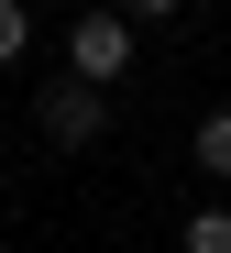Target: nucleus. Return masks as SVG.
<instances>
[{
  "label": "nucleus",
  "instance_id": "f257e3e1",
  "mask_svg": "<svg viewBox=\"0 0 231 253\" xmlns=\"http://www.w3.org/2000/svg\"><path fill=\"white\" fill-rule=\"evenodd\" d=\"M132 55H143V33H132L121 11H77V22H66V77H77V88L132 77Z\"/></svg>",
  "mask_w": 231,
  "mask_h": 253
},
{
  "label": "nucleus",
  "instance_id": "7ed1b4c3",
  "mask_svg": "<svg viewBox=\"0 0 231 253\" xmlns=\"http://www.w3.org/2000/svg\"><path fill=\"white\" fill-rule=\"evenodd\" d=\"M198 176H220V187H231V110H209V121H198Z\"/></svg>",
  "mask_w": 231,
  "mask_h": 253
},
{
  "label": "nucleus",
  "instance_id": "39448f33",
  "mask_svg": "<svg viewBox=\"0 0 231 253\" xmlns=\"http://www.w3.org/2000/svg\"><path fill=\"white\" fill-rule=\"evenodd\" d=\"M33 55V11H22V0H0V66H22Z\"/></svg>",
  "mask_w": 231,
  "mask_h": 253
},
{
  "label": "nucleus",
  "instance_id": "f03ea898",
  "mask_svg": "<svg viewBox=\"0 0 231 253\" xmlns=\"http://www.w3.org/2000/svg\"><path fill=\"white\" fill-rule=\"evenodd\" d=\"M33 121H44V143H66V154L110 132V110H99V88H77V77H55V88L33 99Z\"/></svg>",
  "mask_w": 231,
  "mask_h": 253
},
{
  "label": "nucleus",
  "instance_id": "20e7f679",
  "mask_svg": "<svg viewBox=\"0 0 231 253\" xmlns=\"http://www.w3.org/2000/svg\"><path fill=\"white\" fill-rule=\"evenodd\" d=\"M187 253H231V209H220V198L187 209Z\"/></svg>",
  "mask_w": 231,
  "mask_h": 253
},
{
  "label": "nucleus",
  "instance_id": "423d86ee",
  "mask_svg": "<svg viewBox=\"0 0 231 253\" xmlns=\"http://www.w3.org/2000/svg\"><path fill=\"white\" fill-rule=\"evenodd\" d=\"M176 11H187V0H121V22H132V33H143V22H176Z\"/></svg>",
  "mask_w": 231,
  "mask_h": 253
}]
</instances>
